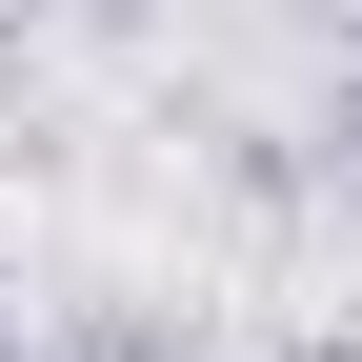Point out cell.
<instances>
[{
	"label": "cell",
	"mask_w": 362,
	"mask_h": 362,
	"mask_svg": "<svg viewBox=\"0 0 362 362\" xmlns=\"http://www.w3.org/2000/svg\"><path fill=\"white\" fill-rule=\"evenodd\" d=\"M121 362H181V342H121Z\"/></svg>",
	"instance_id": "cell-1"
},
{
	"label": "cell",
	"mask_w": 362,
	"mask_h": 362,
	"mask_svg": "<svg viewBox=\"0 0 362 362\" xmlns=\"http://www.w3.org/2000/svg\"><path fill=\"white\" fill-rule=\"evenodd\" d=\"M0 362H21V342H0Z\"/></svg>",
	"instance_id": "cell-2"
}]
</instances>
